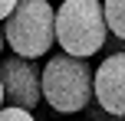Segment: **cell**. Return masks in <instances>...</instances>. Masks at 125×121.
<instances>
[{
  "mask_svg": "<svg viewBox=\"0 0 125 121\" xmlns=\"http://www.w3.org/2000/svg\"><path fill=\"white\" fill-rule=\"evenodd\" d=\"M43 102L59 115L86 111L95 102L92 95V65L66 52H53L43 69Z\"/></svg>",
  "mask_w": 125,
  "mask_h": 121,
  "instance_id": "obj_1",
  "label": "cell"
},
{
  "mask_svg": "<svg viewBox=\"0 0 125 121\" xmlns=\"http://www.w3.org/2000/svg\"><path fill=\"white\" fill-rule=\"evenodd\" d=\"M109 26L102 0H62L56 10V43L66 56L89 59L105 46Z\"/></svg>",
  "mask_w": 125,
  "mask_h": 121,
  "instance_id": "obj_2",
  "label": "cell"
},
{
  "mask_svg": "<svg viewBox=\"0 0 125 121\" xmlns=\"http://www.w3.org/2000/svg\"><path fill=\"white\" fill-rule=\"evenodd\" d=\"M3 39L20 59H43L56 43V10L50 0H20L3 23Z\"/></svg>",
  "mask_w": 125,
  "mask_h": 121,
  "instance_id": "obj_3",
  "label": "cell"
},
{
  "mask_svg": "<svg viewBox=\"0 0 125 121\" xmlns=\"http://www.w3.org/2000/svg\"><path fill=\"white\" fill-rule=\"evenodd\" d=\"M0 82H3V98L13 108L33 111L43 102V69L30 59L7 56L0 59Z\"/></svg>",
  "mask_w": 125,
  "mask_h": 121,
  "instance_id": "obj_4",
  "label": "cell"
},
{
  "mask_svg": "<svg viewBox=\"0 0 125 121\" xmlns=\"http://www.w3.org/2000/svg\"><path fill=\"white\" fill-rule=\"evenodd\" d=\"M92 95L105 115L125 118V52H109L92 72Z\"/></svg>",
  "mask_w": 125,
  "mask_h": 121,
  "instance_id": "obj_5",
  "label": "cell"
},
{
  "mask_svg": "<svg viewBox=\"0 0 125 121\" xmlns=\"http://www.w3.org/2000/svg\"><path fill=\"white\" fill-rule=\"evenodd\" d=\"M102 13H105L109 36L125 43V0H102Z\"/></svg>",
  "mask_w": 125,
  "mask_h": 121,
  "instance_id": "obj_6",
  "label": "cell"
},
{
  "mask_svg": "<svg viewBox=\"0 0 125 121\" xmlns=\"http://www.w3.org/2000/svg\"><path fill=\"white\" fill-rule=\"evenodd\" d=\"M0 121H36V118H33V111H26V108H13V105H7V108L0 111Z\"/></svg>",
  "mask_w": 125,
  "mask_h": 121,
  "instance_id": "obj_7",
  "label": "cell"
},
{
  "mask_svg": "<svg viewBox=\"0 0 125 121\" xmlns=\"http://www.w3.org/2000/svg\"><path fill=\"white\" fill-rule=\"evenodd\" d=\"M17 3L20 0H0V23H7V16L17 10Z\"/></svg>",
  "mask_w": 125,
  "mask_h": 121,
  "instance_id": "obj_8",
  "label": "cell"
},
{
  "mask_svg": "<svg viewBox=\"0 0 125 121\" xmlns=\"http://www.w3.org/2000/svg\"><path fill=\"white\" fill-rule=\"evenodd\" d=\"M3 46H7V39H3V26H0V59H3Z\"/></svg>",
  "mask_w": 125,
  "mask_h": 121,
  "instance_id": "obj_9",
  "label": "cell"
},
{
  "mask_svg": "<svg viewBox=\"0 0 125 121\" xmlns=\"http://www.w3.org/2000/svg\"><path fill=\"white\" fill-rule=\"evenodd\" d=\"M7 108V98H3V82H0V111Z\"/></svg>",
  "mask_w": 125,
  "mask_h": 121,
  "instance_id": "obj_10",
  "label": "cell"
},
{
  "mask_svg": "<svg viewBox=\"0 0 125 121\" xmlns=\"http://www.w3.org/2000/svg\"><path fill=\"white\" fill-rule=\"evenodd\" d=\"M109 121H125V118H109Z\"/></svg>",
  "mask_w": 125,
  "mask_h": 121,
  "instance_id": "obj_11",
  "label": "cell"
}]
</instances>
